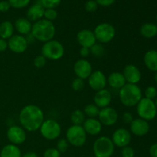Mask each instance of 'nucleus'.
Returning a JSON list of instances; mask_svg holds the SVG:
<instances>
[{"mask_svg":"<svg viewBox=\"0 0 157 157\" xmlns=\"http://www.w3.org/2000/svg\"><path fill=\"white\" fill-rule=\"evenodd\" d=\"M18 118L22 128L29 132L39 130L44 121L42 110L33 104H29L23 107L20 111Z\"/></svg>","mask_w":157,"mask_h":157,"instance_id":"nucleus-1","label":"nucleus"},{"mask_svg":"<svg viewBox=\"0 0 157 157\" xmlns=\"http://www.w3.org/2000/svg\"><path fill=\"white\" fill-rule=\"evenodd\" d=\"M31 33L35 40L45 43L53 39L55 35V26L52 21L42 18L32 25Z\"/></svg>","mask_w":157,"mask_h":157,"instance_id":"nucleus-2","label":"nucleus"},{"mask_svg":"<svg viewBox=\"0 0 157 157\" xmlns=\"http://www.w3.org/2000/svg\"><path fill=\"white\" fill-rule=\"evenodd\" d=\"M119 95L121 103L128 107L136 106L142 99V91L136 84H126L120 90Z\"/></svg>","mask_w":157,"mask_h":157,"instance_id":"nucleus-3","label":"nucleus"},{"mask_svg":"<svg viewBox=\"0 0 157 157\" xmlns=\"http://www.w3.org/2000/svg\"><path fill=\"white\" fill-rule=\"evenodd\" d=\"M115 146L110 138L101 136L94 141L93 151L95 157H111L114 153Z\"/></svg>","mask_w":157,"mask_h":157,"instance_id":"nucleus-4","label":"nucleus"},{"mask_svg":"<svg viewBox=\"0 0 157 157\" xmlns=\"http://www.w3.org/2000/svg\"><path fill=\"white\" fill-rule=\"evenodd\" d=\"M64 54V46L57 40H51L43 44L41 48V55L49 60H58Z\"/></svg>","mask_w":157,"mask_h":157,"instance_id":"nucleus-5","label":"nucleus"},{"mask_svg":"<svg viewBox=\"0 0 157 157\" xmlns=\"http://www.w3.org/2000/svg\"><path fill=\"white\" fill-rule=\"evenodd\" d=\"M136 112L141 119L152 121L156 117L157 108L153 100L144 98L136 105Z\"/></svg>","mask_w":157,"mask_h":157,"instance_id":"nucleus-6","label":"nucleus"},{"mask_svg":"<svg viewBox=\"0 0 157 157\" xmlns=\"http://www.w3.org/2000/svg\"><path fill=\"white\" fill-rule=\"evenodd\" d=\"M66 140L69 144H71L74 147H82L86 143L87 133L82 126L72 125L67 129Z\"/></svg>","mask_w":157,"mask_h":157,"instance_id":"nucleus-7","label":"nucleus"},{"mask_svg":"<svg viewBox=\"0 0 157 157\" xmlns=\"http://www.w3.org/2000/svg\"><path fill=\"white\" fill-rule=\"evenodd\" d=\"M39 130L41 136L48 140H54L57 139L59 137L61 133V125L53 119L44 121Z\"/></svg>","mask_w":157,"mask_h":157,"instance_id":"nucleus-8","label":"nucleus"},{"mask_svg":"<svg viewBox=\"0 0 157 157\" xmlns=\"http://www.w3.org/2000/svg\"><path fill=\"white\" fill-rule=\"evenodd\" d=\"M94 33L97 41L105 44L113 39L116 35V30L111 24L104 22L97 25Z\"/></svg>","mask_w":157,"mask_h":157,"instance_id":"nucleus-9","label":"nucleus"},{"mask_svg":"<svg viewBox=\"0 0 157 157\" xmlns=\"http://www.w3.org/2000/svg\"><path fill=\"white\" fill-rule=\"evenodd\" d=\"M87 79H88V84L90 88L96 91L105 89L107 84V78L101 71H95L92 72Z\"/></svg>","mask_w":157,"mask_h":157,"instance_id":"nucleus-10","label":"nucleus"},{"mask_svg":"<svg viewBox=\"0 0 157 157\" xmlns=\"http://www.w3.org/2000/svg\"><path fill=\"white\" fill-rule=\"evenodd\" d=\"M98 117L102 125L110 127L114 125L117 123L118 120V113L113 107H107L100 110Z\"/></svg>","mask_w":157,"mask_h":157,"instance_id":"nucleus-11","label":"nucleus"},{"mask_svg":"<svg viewBox=\"0 0 157 157\" xmlns=\"http://www.w3.org/2000/svg\"><path fill=\"white\" fill-rule=\"evenodd\" d=\"M7 138L12 144L19 145L25 141L26 133L22 127L12 126L7 130Z\"/></svg>","mask_w":157,"mask_h":157,"instance_id":"nucleus-12","label":"nucleus"},{"mask_svg":"<svg viewBox=\"0 0 157 157\" xmlns=\"http://www.w3.org/2000/svg\"><path fill=\"white\" fill-rule=\"evenodd\" d=\"M111 140L114 146L123 148L128 146L131 141V133L127 129L119 128L113 133Z\"/></svg>","mask_w":157,"mask_h":157,"instance_id":"nucleus-13","label":"nucleus"},{"mask_svg":"<svg viewBox=\"0 0 157 157\" xmlns=\"http://www.w3.org/2000/svg\"><path fill=\"white\" fill-rule=\"evenodd\" d=\"M28 44L25 36L21 35H12L8 41V48L15 53H23L27 49Z\"/></svg>","mask_w":157,"mask_h":157,"instance_id":"nucleus-14","label":"nucleus"},{"mask_svg":"<svg viewBox=\"0 0 157 157\" xmlns=\"http://www.w3.org/2000/svg\"><path fill=\"white\" fill-rule=\"evenodd\" d=\"M74 71L78 78L83 80L87 79L92 73V66L86 59H80L75 62Z\"/></svg>","mask_w":157,"mask_h":157,"instance_id":"nucleus-15","label":"nucleus"},{"mask_svg":"<svg viewBox=\"0 0 157 157\" xmlns=\"http://www.w3.org/2000/svg\"><path fill=\"white\" fill-rule=\"evenodd\" d=\"M77 41L81 47L91 48L96 43V38L94 32L88 29H83L77 35Z\"/></svg>","mask_w":157,"mask_h":157,"instance_id":"nucleus-16","label":"nucleus"},{"mask_svg":"<svg viewBox=\"0 0 157 157\" xmlns=\"http://www.w3.org/2000/svg\"><path fill=\"white\" fill-rule=\"evenodd\" d=\"M130 130L135 136H145L150 131V124L147 121L141 118L134 119L130 124Z\"/></svg>","mask_w":157,"mask_h":157,"instance_id":"nucleus-17","label":"nucleus"},{"mask_svg":"<svg viewBox=\"0 0 157 157\" xmlns=\"http://www.w3.org/2000/svg\"><path fill=\"white\" fill-rule=\"evenodd\" d=\"M123 75L127 84H136L141 80L140 71L133 64H127L124 67Z\"/></svg>","mask_w":157,"mask_h":157,"instance_id":"nucleus-18","label":"nucleus"},{"mask_svg":"<svg viewBox=\"0 0 157 157\" xmlns=\"http://www.w3.org/2000/svg\"><path fill=\"white\" fill-rule=\"evenodd\" d=\"M112 100L111 93L107 89H103V90L97 91L94 98V104L99 108H104L107 107L110 105Z\"/></svg>","mask_w":157,"mask_h":157,"instance_id":"nucleus-19","label":"nucleus"},{"mask_svg":"<svg viewBox=\"0 0 157 157\" xmlns=\"http://www.w3.org/2000/svg\"><path fill=\"white\" fill-rule=\"evenodd\" d=\"M82 127L85 130L86 133L91 136H96L99 134L102 130V124L99 120L96 118H88L85 120Z\"/></svg>","mask_w":157,"mask_h":157,"instance_id":"nucleus-20","label":"nucleus"},{"mask_svg":"<svg viewBox=\"0 0 157 157\" xmlns=\"http://www.w3.org/2000/svg\"><path fill=\"white\" fill-rule=\"evenodd\" d=\"M44 9L39 2H36L29 7L27 11V18L29 21H37L42 19L44 17Z\"/></svg>","mask_w":157,"mask_h":157,"instance_id":"nucleus-21","label":"nucleus"},{"mask_svg":"<svg viewBox=\"0 0 157 157\" xmlns=\"http://www.w3.org/2000/svg\"><path fill=\"white\" fill-rule=\"evenodd\" d=\"M107 83L112 88L121 90L127 84V81L122 73L113 72L109 75L108 78H107Z\"/></svg>","mask_w":157,"mask_h":157,"instance_id":"nucleus-22","label":"nucleus"},{"mask_svg":"<svg viewBox=\"0 0 157 157\" xmlns=\"http://www.w3.org/2000/svg\"><path fill=\"white\" fill-rule=\"evenodd\" d=\"M14 28L21 35H27L32 32V25L26 18H19L15 21Z\"/></svg>","mask_w":157,"mask_h":157,"instance_id":"nucleus-23","label":"nucleus"},{"mask_svg":"<svg viewBox=\"0 0 157 157\" xmlns=\"http://www.w3.org/2000/svg\"><path fill=\"white\" fill-rule=\"evenodd\" d=\"M144 64L149 70L157 71V51L150 50L144 55Z\"/></svg>","mask_w":157,"mask_h":157,"instance_id":"nucleus-24","label":"nucleus"},{"mask_svg":"<svg viewBox=\"0 0 157 157\" xmlns=\"http://www.w3.org/2000/svg\"><path fill=\"white\" fill-rule=\"evenodd\" d=\"M0 157H21L20 149L14 144H8L1 150Z\"/></svg>","mask_w":157,"mask_h":157,"instance_id":"nucleus-25","label":"nucleus"},{"mask_svg":"<svg viewBox=\"0 0 157 157\" xmlns=\"http://www.w3.org/2000/svg\"><path fill=\"white\" fill-rule=\"evenodd\" d=\"M140 32L146 38H154L157 35V25L153 23H145L141 26Z\"/></svg>","mask_w":157,"mask_h":157,"instance_id":"nucleus-26","label":"nucleus"},{"mask_svg":"<svg viewBox=\"0 0 157 157\" xmlns=\"http://www.w3.org/2000/svg\"><path fill=\"white\" fill-rule=\"evenodd\" d=\"M14 25L9 21H5L0 24V38L2 39H9L13 35Z\"/></svg>","mask_w":157,"mask_h":157,"instance_id":"nucleus-27","label":"nucleus"},{"mask_svg":"<svg viewBox=\"0 0 157 157\" xmlns=\"http://www.w3.org/2000/svg\"><path fill=\"white\" fill-rule=\"evenodd\" d=\"M85 117L84 111L81 110H75L71 114V121L73 125L82 126L86 120Z\"/></svg>","mask_w":157,"mask_h":157,"instance_id":"nucleus-28","label":"nucleus"},{"mask_svg":"<svg viewBox=\"0 0 157 157\" xmlns=\"http://www.w3.org/2000/svg\"><path fill=\"white\" fill-rule=\"evenodd\" d=\"M99 112L100 108L97 107L94 104H87L84 107V114H85V116L88 117L89 118H96L99 115Z\"/></svg>","mask_w":157,"mask_h":157,"instance_id":"nucleus-29","label":"nucleus"},{"mask_svg":"<svg viewBox=\"0 0 157 157\" xmlns=\"http://www.w3.org/2000/svg\"><path fill=\"white\" fill-rule=\"evenodd\" d=\"M90 52L95 58H101L104 55V48L102 44L95 43L91 48H90Z\"/></svg>","mask_w":157,"mask_h":157,"instance_id":"nucleus-30","label":"nucleus"},{"mask_svg":"<svg viewBox=\"0 0 157 157\" xmlns=\"http://www.w3.org/2000/svg\"><path fill=\"white\" fill-rule=\"evenodd\" d=\"M11 7L14 9H23L27 7L30 3L31 0H8Z\"/></svg>","mask_w":157,"mask_h":157,"instance_id":"nucleus-31","label":"nucleus"},{"mask_svg":"<svg viewBox=\"0 0 157 157\" xmlns=\"http://www.w3.org/2000/svg\"><path fill=\"white\" fill-rule=\"evenodd\" d=\"M61 2V0H39V3L46 9H55Z\"/></svg>","mask_w":157,"mask_h":157,"instance_id":"nucleus-32","label":"nucleus"},{"mask_svg":"<svg viewBox=\"0 0 157 157\" xmlns=\"http://www.w3.org/2000/svg\"><path fill=\"white\" fill-rule=\"evenodd\" d=\"M71 87L75 91H81L84 87V80L77 77L72 81Z\"/></svg>","mask_w":157,"mask_h":157,"instance_id":"nucleus-33","label":"nucleus"},{"mask_svg":"<svg viewBox=\"0 0 157 157\" xmlns=\"http://www.w3.org/2000/svg\"><path fill=\"white\" fill-rule=\"evenodd\" d=\"M44 19L52 21L57 18L58 12H57V11L55 9H44Z\"/></svg>","mask_w":157,"mask_h":157,"instance_id":"nucleus-34","label":"nucleus"},{"mask_svg":"<svg viewBox=\"0 0 157 157\" xmlns=\"http://www.w3.org/2000/svg\"><path fill=\"white\" fill-rule=\"evenodd\" d=\"M69 147V143L67 140L64 138H61L57 143V150L60 152V153H65Z\"/></svg>","mask_w":157,"mask_h":157,"instance_id":"nucleus-35","label":"nucleus"},{"mask_svg":"<svg viewBox=\"0 0 157 157\" xmlns=\"http://www.w3.org/2000/svg\"><path fill=\"white\" fill-rule=\"evenodd\" d=\"M144 94H145L146 98L150 100H153L157 97V90L155 87L150 86V87H147Z\"/></svg>","mask_w":157,"mask_h":157,"instance_id":"nucleus-36","label":"nucleus"},{"mask_svg":"<svg viewBox=\"0 0 157 157\" xmlns=\"http://www.w3.org/2000/svg\"><path fill=\"white\" fill-rule=\"evenodd\" d=\"M46 63H47V59L44 58L42 55H40L37 56L34 60V65L37 67V68H42L45 66Z\"/></svg>","mask_w":157,"mask_h":157,"instance_id":"nucleus-37","label":"nucleus"},{"mask_svg":"<svg viewBox=\"0 0 157 157\" xmlns=\"http://www.w3.org/2000/svg\"><path fill=\"white\" fill-rule=\"evenodd\" d=\"M85 9L88 12H94L98 9V5L95 0H87L85 3Z\"/></svg>","mask_w":157,"mask_h":157,"instance_id":"nucleus-38","label":"nucleus"},{"mask_svg":"<svg viewBox=\"0 0 157 157\" xmlns=\"http://www.w3.org/2000/svg\"><path fill=\"white\" fill-rule=\"evenodd\" d=\"M43 157H61V153L55 148H49L44 151Z\"/></svg>","mask_w":157,"mask_h":157,"instance_id":"nucleus-39","label":"nucleus"},{"mask_svg":"<svg viewBox=\"0 0 157 157\" xmlns=\"http://www.w3.org/2000/svg\"><path fill=\"white\" fill-rule=\"evenodd\" d=\"M134 150L129 146L123 147L122 150H121L122 157H134Z\"/></svg>","mask_w":157,"mask_h":157,"instance_id":"nucleus-40","label":"nucleus"},{"mask_svg":"<svg viewBox=\"0 0 157 157\" xmlns=\"http://www.w3.org/2000/svg\"><path fill=\"white\" fill-rule=\"evenodd\" d=\"M122 119H123V121H124L125 124H131L132 121H133V114H132L131 113H130V112H125V113L123 114V117H122Z\"/></svg>","mask_w":157,"mask_h":157,"instance_id":"nucleus-41","label":"nucleus"},{"mask_svg":"<svg viewBox=\"0 0 157 157\" xmlns=\"http://www.w3.org/2000/svg\"><path fill=\"white\" fill-rule=\"evenodd\" d=\"M11 8L10 4L8 1L6 0H2L0 1V12H6L9 10Z\"/></svg>","mask_w":157,"mask_h":157,"instance_id":"nucleus-42","label":"nucleus"},{"mask_svg":"<svg viewBox=\"0 0 157 157\" xmlns=\"http://www.w3.org/2000/svg\"><path fill=\"white\" fill-rule=\"evenodd\" d=\"M98 5L104 7H108V6H112L115 2L116 0H95Z\"/></svg>","mask_w":157,"mask_h":157,"instance_id":"nucleus-43","label":"nucleus"},{"mask_svg":"<svg viewBox=\"0 0 157 157\" xmlns=\"http://www.w3.org/2000/svg\"><path fill=\"white\" fill-rule=\"evenodd\" d=\"M90 48H88L81 47V50H80V55H81V56L84 58L88 57L89 55H90Z\"/></svg>","mask_w":157,"mask_h":157,"instance_id":"nucleus-44","label":"nucleus"},{"mask_svg":"<svg viewBox=\"0 0 157 157\" xmlns=\"http://www.w3.org/2000/svg\"><path fill=\"white\" fill-rule=\"evenodd\" d=\"M8 48V41L0 38V52H5Z\"/></svg>","mask_w":157,"mask_h":157,"instance_id":"nucleus-45","label":"nucleus"},{"mask_svg":"<svg viewBox=\"0 0 157 157\" xmlns=\"http://www.w3.org/2000/svg\"><path fill=\"white\" fill-rule=\"evenodd\" d=\"M150 154L151 157H157V144H154L150 147Z\"/></svg>","mask_w":157,"mask_h":157,"instance_id":"nucleus-46","label":"nucleus"},{"mask_svg":"<svg viewBox=\"0 0 157 157\" xmlns=\"http://www.w3.org/2000/svg\"><path fill=\"white\" fill-rule=\"evenodd\" d=\"M25 36L26 37H25V39H26V41H27L28 44H31V43H32L35 40V38H34V36L32 35V33L28 34V35H25Z\"/></svg>","mask_w":157,"mask_h":157,"instance_id":"nucleus-47","label":"nucleus"},{"mask_svg":"<svg viewBox=\"0 0 157 157\" xmlns=\"http://www.w3.org/2000/svg\"><path fill=\"white\" fill-rule=\"evenodd\" d=\"M21 157H38V155L36 154L34 152H28V153H25L23 156H21Z\"/></svg>","mask_w":157,"mask_h":157,"instance_id":"nucleus-48","label":"nucleus"},{"mask_svg":"<svg viewBox=\"0 0 157 157\" xmlns=\"http://www.w3.org/2000/svg\"><path fill=\"white\" fill-rule=\"evenodd\" d=\"M154 81L157 84V71L155 72V75H154Z\"/></svg>","mask_w":157,"mask_h":157,"instance_id":"nucleus-49","label":"nucleus"},{"mask_svg":"<svg viewBox=\"0 0 157 157\" xmlns=\"http://www.w3.org/2000/svg\"><path fill=\"white\" fill-rule=\"evenodd\" d=\"M155 104H156V108H157V98H156V102H155Z\"/></svg>","mask_w":157,"mask_h":157,"instance_id":"nucleus-50","label":"nucleus"},{"mask_svg":"<svg viewBox=\"0 0 157 157\" xmlns=\"http://www.w3.org/2000/svg\"><path fill=\"white\" fill-rule=\"evenodd\" d=\"M156 21H157V15H156Z\"/></svg>","mask_w":157,"mask_h":157,"instance_id":"nucleus-51","label":"nucleus"},{"mask_svg":"<svg viewBox=\"0 0 157 157\" xmlns=\"http://www.w3.org/2000/svg\"><path fill=\"white\" fill-rule=\"evenodd\" d=\"M93 157H95V156H93Z\"/></svg>","mask_w":157,"mask_h":157,"instance_id":"nucleus-52","label":"nucleus"},{"mask_svg":"<svg viewBox=\"0 0 157 157\" xmlns=\"http://www.w3.org/2000/svg\"><path fill=\"white\" fill-rule=\"evenodd\" d=\"M156 36H157V35H156Z\"/></svg>","mask_w":157,"mask_h":157,"instance_id":"nucleus-53","label":"nucleus"}]
</instances>
